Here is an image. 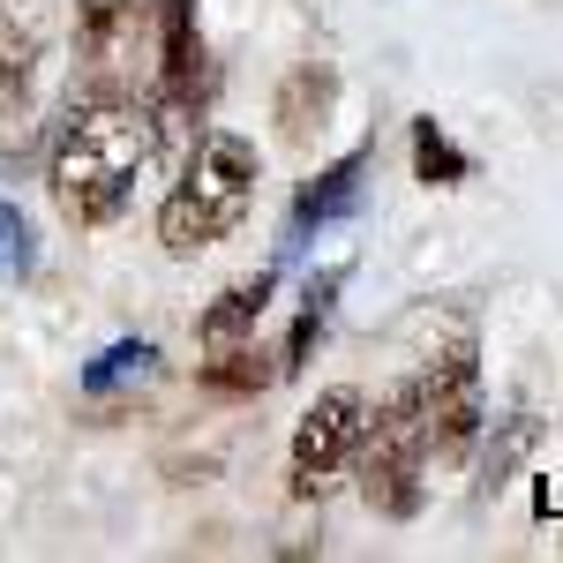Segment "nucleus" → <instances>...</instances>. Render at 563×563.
I'll use <instances>...</instances> for the list:
<instances>
[{
	"label": "nucleus",
	"mask_w": 563,
	"mask_h": 563,
	"mask_svg": "<svg viewBox=\"0 0 563 563\" xmlns=\"http://www.w3.org/2000/svg\"><path fill=\"white\" fill-rule=\"evenodd\" d=\"M158 158V121L143 98H60L45 151V188L68 225H113L135 203V180Z\"/></svg>",
	"instance_id": "1"
},
{
	"label": "nucleus",
	"mask_w": 563,
	"mask_h": 563,
	"mask_svg": "<svg viewBox=\"0 0 563 563\" xmlns=\"http://www.w3.org/2000/svg\"><path fill=\"white\" fill-rule=\"evenodd\" d=\"M256 203V143H241L233 129H203L180 158L174 196L158 203V241L166 256H203L225 233H241V218Z\"/></svg>",
	"instance_id": "2"
},
{
	"label": "nucleus",
	"mask_w": 563,
	"mask_h": 563,
	"mask_svg": "<svg viewBox=\"0 0 563 563\" xmlns=\"http://www.w3.org/2000/svg\"><path fill=\"white\" fill-rule=\"evenodd\" d=\"M353 474H361V504H368L376 519H413V511L429 504V435H421L413 376L390 384L384 398L361 413Z\"/></svg>",
	"instance_id": "3"
},
{
	"label": "nucleus",
	"mask_w": 563,
	"mask_h": 563,
	"mask_svg": "<svg viewBox=\"0 0 563 563\" xmlns=\"http://www.w3.org/2000/svg\"><path fill=\"white\" fill-rule=\"evenodd\" d=\"M158 23L151 0H76V76L68 98H151Z\"/></svg>",
	"instance_id": "4"
},
{
	"label": "nucleus",
	"mask_w": 563,
	"mask_h": 563,
	"mask_svg": "<svg viewBox=\"0 0 563 563\" xmlns=\"http://www.w3.org/2000/svg\"><path fill=\"white\" fill-rule=\"evenodd\" d=\"M413 406H421V435H429V466H459L474 459L481 429H488V398H481V353L474 339H451L413 368Z\"/></svg>",
	"instance_id": "5"
},
{
	"label": "nucleus",
	"mask_w": 563,
	"mask_h": 563,
	"mask_svg": "<svg viewBox=\"0 0 563 563\" xmlns=\"http://www.w3.org/2000/svg\"><path fill=\"white\" fill-rule=\"evenodd\" d=\"M361 413H368V398L339 384V390H316V406L294 421V496H301V504H308V496H323V488L353 466Z\"/></svg>",
	"instance_id": "6"
},
{
	"label": "nucleus",
	"mask_w": 563,
	"mask_h": 563,
	"mask_svg": "<svg viewBox=\"0 0 563 563\" xmlns=\"http://www.w3.org/2000/svg\"><path fill=\"white\" fill-rule=\"evenodd\" d=\"M53 45V0H0V121H31L38 68Z\"/></svg>",
	"instance_id": "7"
},
{
	"label": "nucleus",
	"mask_w": 563,
	"mask_h": 563,
	"mask_svg": "<svg viewBox=\"0 0 563 563\" xmlns=\"http://www.w3.org/2000/svg\"><path fill=\"white\" fill-rule=\"evenodd\" d=\"M331 113H339V68H331V60H301V68H286V84H278V98H271L278 143L308 151L316 135L331 129Z\"/></svg>",
	"instance_id": "8"
},
{
	"label": "nucleus",
	"mask_w": 563,
	"mask_h": 563,
	"mask_svg": "<svg viewBox=\"0 0 563 563\" xmlns=\"http://www.w3.org/2000/svg\"><path fill=\"white\" fill-rule=\"evenodd\" d=\"M271 294H278V271H249V278L218 286L211 308L196 316V346L218 353V346H233V339H256V323H263V308H271Z\"/></svg>",
	"instance_id": "9"
},
{
	"label": "nucleus",
	"mask_w": 563,
	"mask_h": 563,
	"mask_svg": "<svg viewBox=\"0 0 563 563\" xmlns=\"http://www.w3.org/2000/svg\"><path fill=\"white\" fill-rule=\"evenodd\" d=\"M346 294V263H331V271H316L301 286V308H294V331H286V353H278V376H301L308 353L323 346V331H331V308Z\"/></svg>",
	"instance_id": "10"
},
{
	"label": "nucleus",
	"mask_w": 563,
	"mask_h": 563,
	"mask_svg": "<svg viewBox=\"0 0 563 563\" xmlns=\"http://www.w3.org/2000/svg\"><path fill=\"white\" fill-rule=\"evenodd\" d=\"M196 384L211 390V398H256V390L278 384V353H263L256 339H233V346L196 361Z\"/></svg>",
	"instance_id": "11"
},
{
	"label": "nucleus",
	"mask_w": 563,
	"mask_h": 563,
	"mask_svg": "<svg viewBox=\"0 0 563 563\" xmlns=\"http://www.w3.org/2000/svg\"><path fill=\"white\" fill-rule=\"evenodd\" d=\"M361 180H368V151H346L339 166H323V174L294 196V233H316V225L346 218L353 203H361Z\"/></svg>",
	"instance_id": "12"
},
{
	"label": "nucleus",
	"mask_w": 563,
	"mask_h": 563,
	"mask_svg": "<svg viewBox=\"0 0 563 563\" xmlns=\"http://www.w3.org/2000/svg\"><path fill=\"white\" fill-rule=\"evenodd\" d=\"M541 451V413H511V421H496V429H481V488L496 496V488H511L519 466Z\"/></svg>",
	"instance_id": "13"
},
{
	"label": "nucleus",
	"mask_w": 563,
	"mask_h": 563,
	"mask_svg": "<svg viewBox=\"0 0 563 563\" xmlns=\"http://www.w3.org/2000/svg\"><path fill=\"white\" fill-rule=\"evenodd\" d=\"M151 376H158V346L151 339H121V346H106L84 368V398H113V390L151 384Z\"/></svg>",
	"instance_id": "14"
},
{
	"label": "nucleus",
	"mask_w": 563,
	"mask_h": 563,
	"mask_svg": "<svg viewBox=\"0 0 563 563\" xmlns=\"http://www.w3.org/2000/svg\"><path fill=\"white\" fill-rule=\"evenodd\" d=\"M413 180L421 188H459V180H474V158L435 129V121H413Z\"/></svg>",
	"instance_id": "15"
},
{
	"label": "nucleus",
	"mask_w": 563,
	"mask_h": 563,
	"mask_svg": "<svg viewBox=\"0 0 563 563\" xmlns=\"http://www.w3.org/2000/svg\"><path fill=\"white\" fill-rule=\"evenodd\" d=\"M31 271H38V241H31V218L15 211V203H0V286L31 278Z\"/></svg>",
	"instance_id": "16"
}]
</instances>
